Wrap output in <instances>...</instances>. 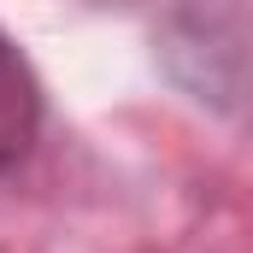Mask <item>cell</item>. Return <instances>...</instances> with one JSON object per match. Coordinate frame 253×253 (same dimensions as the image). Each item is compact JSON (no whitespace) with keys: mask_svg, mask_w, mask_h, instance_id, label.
Masks as SVG:
<instances>
[{"mask_svg":"<svg viewBox=\"0 0 253 253\" xmlns=\"http://www.w3.org/2000/svg\"><path fill=\"white\" fill-rule=\"evenodd\" d=\"M42 77H36V65L24 59V47L0 30V177H12L24 159H30V147H36V135H42Z\"/></svg>","mask_w":253,"mask_h":253,"instance_id":"2","label":"cell"},{"mask_svg":"<svg viewBox=\"0 0 253 253\" xmlns=\"http://www.w3.org/2000/svg\"><path fill=\"white\" fill-rule=\"evenodd\" d=\"M248 24H253V12L242 0L165 12L159 30H153L159 65L171 71V83L189 100L236 118L242 100H248Z\"/></svg>","mask_w":253,"mask_h":253,"instance_id":"1","label":"cell"}]
</instances>
